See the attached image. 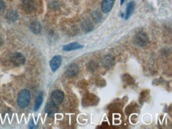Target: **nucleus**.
I'll return each mask as SVG.
<instances>
[{"instance_id": "4468645a", "label": "nucleus", "mask_w": 172, "mask_h": 129, "mask_svg": "<svg viewBox=\"0 0 172 129\" xmlns=\"http://www.w3.org/2000/svg\"><path fill=\"white\" fill-rule=\"evenodd\" d=\"M18 15H17V11H9L7 14V18L11 22H14L17 19Z\"/></svg>"}, {"instance_id": "2eb2a0df", "label": "nucleus", "mask_w": 172, "mask_h": 129, "mask_svg": "<svg viewBox=\"0 0 172 129\" xmlns=\"http://www.w3.org/2000/svg\"><path fill=\"white\" fill-rule=\"evenodd\" d=\"M42 101H43V97L42 95H39L37 98L36 99V101H35L34 105V110L35 111H37L39 109V108L41 107V104H42Z\"/></svg>"}, {"instance_id": "dca6fc26", "label": "nucleus", "mask_w": 172, "mask_h": 129, "mask_svg": "<svg viewBox=\"0 0 172 129\" xmlns=\"http://www.w3.org/2000/svg\"><path fill=\"white\" fill-rule=\"evenodd\" d=\"M83 27L85 32H89L91 29H93L92 25L90 24V22L89 21H86V22H84L83 25Z\"/></svg>"}, {"instance_id": "f8f14e48", "label": "nucleus", "mask_w": 172, "mask_h": 129, "mask_svg": "<svg viewBox=\"0 0 172 129\" xmlns=\"http://www.w3.org/2000/svg\"><path fill=\"white\" fill-rule=\"evenodd\" d=\"M134 9H135V2L133 1L129 2L126 7V14H125V19H128L130 16L132 15V14L133 12Z\"/></svg>"}, {"instance_id": "6ab92c4d", "label": "nucleus", "mask_w": 172, "mask_h": 129, "mask_svg": "<svg viewBox=\"0 0 172 129\" xmlns=\"http://www.w3.org/2000/svg\"><path fill=\"white\" fill-rule=\"evenodd\" d=\"M2 45V38L0 37V45Z\"/></svg>"}, {"instance_id": "9d476101", "label": "nucleus", "mask_w": 172, "mask_h": 129, "mask_svg": "<svg viewBox=\"0 0 172 129\" xmlns=\"http://www.w3.org/2000/svg\"><path fill=\"white\" fill-rule=\"evenodd\" d=\"M45 110L48 115H54L58 112V108H57L56 105L53 104L52 102H48L45 106Z\"/></svg>"}, {"instance_id": "9b49d317", "label": "nucleus", "mask_w": 172, "mask_h": 129, "mask_svg": "<svg viewBox=\"0 0 172 129\" xmlns=\"http://www.w3.org/2000/svg\"><path fill=\"white\" fill-rule=\"evenodd\" d=\"M30 30L32 31L35 34H38L41 31V24L39 23L37 21H33L30 23Z\"/></svg>"}, {"instance_id": "6e6552de", "label": "nucleus", "mask_w": 172, "mask_h": 129, "mask_svg": "<svg viewBox=\"0 0 172 129\" xmlns=\"http://www.w3.org/2000/svg\"><path fill=\"white\" fill-rule=\"evenodd\" d=\"M102 63L103 64L104 67H111L114 65V63H115V59L113 56H110V55H107V56H104V58L102 59Z\"/></svg>"}, {"instance_id": "1a4fd4ad", "label": "nucleus", "mask_w": 172, "mask_h": 129, "mask_svg": "<svg viewBox=\"0 0 172 129\" xmlns=\"http://www.w3.org/2000/svg\"><path fill=\"white\" fill-rule=\"evenodd\" d=\"M83 48V45H80L77 42H72V43L63 46V50L66 51V52H70V51L80 49V48Z\"/></svg>"}, {"instance_id": "a211bd4d", "label": "nucleus", "mask_w": 172, "mask_h": 129, "mask_svg": "<svg viewBox=\"0 0 172 129\" xmlns=\"http://www.w3.org/2000/svg\"><path fill=\"white\" fill-rule=\"evenodd\" d=\"M96 14H97V16H95V14H93V17H94V18H95V20L96 22H99L100 19H101L102 16L100 15V14H99V12H97V11H96Z\"/></svg>"}, {"instance_id": "423d86ee", "label": "nucleus", "mask_w": 172, "mask_h": 129, "mask_svg": "<svg viewBox=\"0 0 172 129\" xmlns=\"http://www.w3.org/2000/svg\"><path fill=\"white\" fill-rule=\"evenodd\" d=\"M78 72H79V66L76 63H71L67 67L65 74L68 77H74L77 75Z\"/></svg>"}, {"instance_id": "aec40b11", "label": "nucleus", "mask_w": 172, "mask_h": 129, "mask_svg": "<svg viewBox=\"0 0 172 129\" xmlns=\"http://www.w3.org/2000/svg\"><path fill=\"white\" fill-rule=\"evenodd\" d=\"M125 0H120V4L122 5L123 3H124V2H125Z\"/></svg>"}, {"instance_id": "39448f33", "label": "nucleus", "mask_w": 172, "mask_h": 129, "mask_svg": "<svg viewBox=\"0 0 172 129\" xmlns=\"http://www.w3.org/2000/svg\"><path fill=\"white\" fill-rule=\"evenodd\" d=\"M62 62V58L60 56H55L50 61V67L52 71H56L60 67Z\"/></svg>"}, {"instance_id": "f257e3e1", "label": "nucleus", "mask_w": 172, "mask_h": 129, "mask_svg": "<svg viewBox=\"0 0 172 129\" xmlns=\"http://www.w3.org/2000/svg\"><path fill=\"white\" fill-rule=\"evenodd\" d=\"M30 102V93L28 90H22L17 96V105L20 108L25 109Z\"/></svg>"}, {"instance_id": "20e7f679", "label": "nucleus", "mask_w": 172, "mask_h": 129, "mask_svg": "<svg viewBox=\"0 0 172 129\" xmlns=\"http://www.w3.org/2000/svg\"><path fill=\"white\" fill-rule=\"evenodd\" d=\"M11 61L15 66H21L26 63L25 56L20 52H14L11 56Z\"/></svg>"}, {"instance_id": "0eeeda50", "label": "nucleus", "mask_w": 172, "mask_h": 129, "mask_svg": "<svg viewBox=\"0 0 172 129\" xmlns=\"http://www.w3.org/2000/svg\"><path fill=\"white\" fill-rule=\"evenodd\" d=\"M115 0H103L102 2V11L105 14L109 13L113 8Z\"/></svg>"}, {"instance_id": "7ed1b4c3", "label": "nucleus", "mask_w": 172, "mask_h": 129, "mask_svg": "<svg viewBox=\"0 0 172 129\" xmlns=\"http://www.w3.org/2000/svg\"><path fill=\"white\" fill-rule=\"evenodd\" d=\"M64 94L60 90L54 91L52 93V94H51V101H52V103L56 105V106L62 103L63 101H64Z\"/></svg>"}, {"instance_id": "f03ea898", "label": "nucleus", "mask_w": 172, "mask_h": 129, "mask_svg": "<svg viewBox=\"0 0 172 129\" xmlns=\"http://www.w3.org/2000/svg\"><path fill=\"white\" fill-rule=\"evenodd\" d=\"M134 41L138 46L140 47H144L146 46L149 42V38L148 35L144 32H139L135 35L134 37Z\"/></svg>"}, {"instance_id": "f3484780", "label": "nucleus", "mask_w": 172, "mask_h": 129, "mask_svg": "<svg viewBox=\"0 0 172 129\" xmlns=\"http://www.w3.org/2000/svg\"><path fill=\"white\" fill-rule=\"evenodd\" d=\"M5 8H6V4L5 2L2 1V0H0V13L1 12H3L5 11Z\"/></svg>"}, {"instance_id": "ddd939ff", "label": "nucleus", "mask_w": 172, "mask_h": 129, "mask_svg": "<svg viewBox=\"0 0 172 129\" xmlns=\"http://www.w3.org/2000/svg\"><path fill=\"white\" fill-rule=\"evenodd\" d=\"M22 5L27 11H33L34 10V3L33 0H22Z\"/></svg>"}]
</instances>
